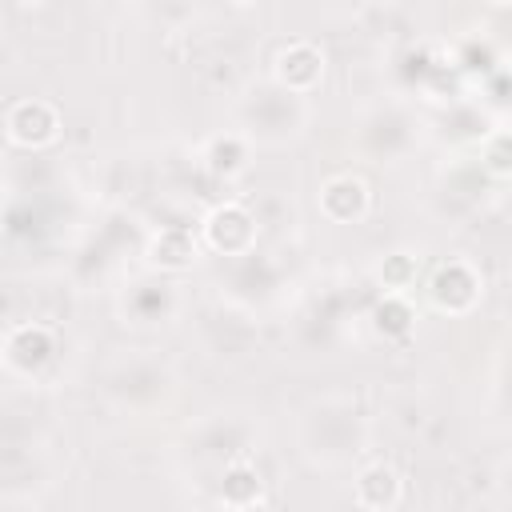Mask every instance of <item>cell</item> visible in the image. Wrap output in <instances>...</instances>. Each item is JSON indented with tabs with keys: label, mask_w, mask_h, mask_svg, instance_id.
Listing matches in <instances>:
<instances>
[{
	"label": "cell",
	"mask_w": 512,
	"mask_h": 512,
	"mask_svg": "<svg viewBox=\"0 0 512 512\" xmlns=\"http://www.w3.org/2000/svg\"><path fill=\"white\" fill-rule=\"evenodd\" d=\"M8 136H12L16 144H24V148L48 144V140L56 136V112H52V104H44V100H24V104H16L12 116H8Z\"/></svg>",
	"instance_id": "obj_1"
},
{
	"label": "cell",
	"mask_w": 512,
	"mask_h": 512,
	"mask_svg": "<svg viewBox=\"0 0 512 512\" xmlns=\"http://www.w3.org/2000/svg\"><path fill=\"white\" fill-rule=\"evenodd\" d=\"M204 232H208V244H212L216 252H244V248L252 244V220H248V212L236 208V204L216 208V212L208 216Z\"/></svg>",
	"instance_id": "obj_2"
},
{
	"label": "cell",
	"mask_w": 512,
	"mask_h": 512,
	"mask_svg": "<svg viewBox=\"0 0 512 512\" xmlns=\"http://www.w3.org/2000/svg\"><path fill=\"white\" fill-rule=\"evenodd\" d=\"M320 208H324L332 220H356V216H364V208H368V188H364L360 180H352V176H336V180L324 184Z\"/></svg>",
	"instance_id": "obj_3"
},
{
	"label": "cell",
	"mask_w": 512,
	"mask_h": 512,
	"mask_svg": "<svg viewBox=\"0 0 512 512\" xmlns=\"http://www.w3.org/2000/svg\"><path fill=\"white\" fill-rule=\"evenodd\" d=\"M320 52L312 48V44H292V48H284L280 52V60H276V76H280V84H288V88H312L316 80H320Z\"/></svg>",
	"instance_id": "obj_4"
},
{
	"label": "cell",
	"mask_w": 512,
	"mask_h": 512,
	"mask_svg": "<svg viewBox=\"0 0 512 512\" xmlns=\"http://www.w3.org/2000/svg\"><path fill=\"white\" fill-rule=\"evenodd\" d=\"M432 296H436L440 308L464 312V308H472V300H476V276H472L464 264H452V268H444V272L436 276Z\"/></svg>",
	"instance_id": "obj_5"
},
{
	"label": "cell",
	"mask_w": 512,
	"mask_h": 512,
	"mask_svg": "<svg viewBox=\"0 0 512 512\" xmlns=\"http://www.w3.org/2000/svg\"><path fill=\"white\" fill-rule=\"evenodd\" d=\"M356 504H364V508H392V504H400V476L388 464H372L356 480Z\"/></svg>",
	"instance_id": "obj_6"
},
{
	"label": "cell",
	"mask_w": 512,
	"mask_h": 512,
	"mask_svg": "<svg viewBox=\"0 0 512 512\" xmlns=\"http://www.w3.org/2000/svg\"><path fill=\"white\" fill-rule=\"evenodd\" d=\"M220 500L232 504V508L256 504V500H260V472H256L252 464H232V468L224 472V492H220Z\"/></svg>",
	"instance_id": "obj_7"
},
{
	"label": "cell",
	"mask_w": 512,
	"mask_h": 512,
	"mask_svg": "<svg viewBox=\"0 0 512 512\" xmlns=\"http://www.w3.org/2000/svg\"><path fill=\"white\" fill-rule=\"evenodd\" d=\"M192 256H196V244H192V236L184 228H164L152 240V260L164 264V268H184Z\"/></svg>",
	"instance_id": "obj_8"
},
{
	"label": "cell",
	"mask_w": 512,
	"mask_h": 512,
	"mask_svg": "<svg viewBox=\"0 0 512 512\" xmlns=\"http://www.w3.org/2000/svg\"><path fill=\"white\" fill-rule=\"evenodd\" d=\"M376 316H380V328H392V332H404V328H408V308H404L396 296H392L388 304H380Z\"/></svg>",
	"instance_id": "obj_9"
},
{
	"label": "cell",
	"mask_w": 512,
	"mask_h": 512,
	"mask_svg": "<svg viewBox=\"0 0 512 512\" xmlns=\"http://www.w3.org/2000/svg\"><path fill=\"white\" fill-rule=\"evenodd\" d=\"M16 4H40V0H16Z\"/></svg>",
	"instance_id": "obj_10"
},
{
	"label": "cell",
	"mask_w": 512,
	"mask_h": 512,
	"mask_svg": "<svg viewBox=\"0 0 512 512\" xmlns=\"http://www.w3.org/2000/svg\"><path fill=\"white\" fill-rule=\"evenodd\" d=\"M236 4H252V0H236Z\"/></svg>",
	"instance_id": "obj_11"
},
{
	"label": "cell",
	"mask_w": 512,
	"mask_h": 512,
	"mask_svg": "<svg viewBox=\"0 0 512 512\" xmlns=\"http://www.w3.org/2000/svg\"><path fill=\"white\" fill-rule=\"evenodd\" d=\"M492 4H504V0H492Z\"/></svg>",
	"instance_id": "obj_12"
}]
</instances>
